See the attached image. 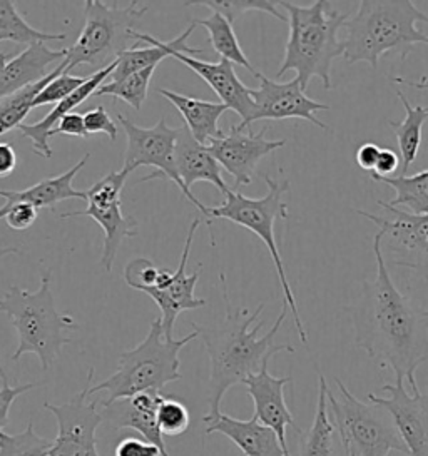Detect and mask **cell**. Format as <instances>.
I'll use <instances>...</instances> for the list:
<instances>
[{
    "instance_id": "cell-46",
    "label": "cell",
    "mask_w": 428,
    "mask_h": 456,
    "mask_svg": "<svg viewBox=\"0 0 428 456\" xmlns=\"http://www.w3.org/2000/svg\"><path fill=\"white\" fill-rule=\"evenodd\" d=\"M399 167H401L400 156L393 149L382 148V154H380V159L376 164V169L372 175L390 177Z\"/></svg>"
},
{
    "instance_id": "cell-20",
    "label": "cell",
    "mask_w": 428,
    "mask_h": 456,
    "mask_svg": "<svg viewBox=\"0 0 428 456\" xmlns=\"http://www.w3.org/2000/svg\"><path fill=\"white\" fill-rule=\"evenodd\" d=\"M166 395L160 391L139 393L133 398H126L103 408L104 423L109 428H129L137 431L146 442L160 448V456H171L166 448V436L158 425V408Z\"/></svg>"
},
{
    "instance_id": "cell-33",
    "label": "cell",
    "mask_w": 428,
    "mask_h": 456,
    "mask_svg": "<svg viewBox=\"0 0 428 456\" xmlns=\"http://www.w3.org/2000/svg\"><path fill=\"white\" fill-rule=\"evenodd\" d=\"M134 41L147 45H137L126 53H122L118 59V68L111 76V82L122 81L136 72L146 70L149 68H156L160 61H164L169 54L156 44L154 37L149 34L134 32Z\"/></svg>"
},
{
    "instance_id": "cell-34",
    "label": "cell",
    "mask_w": 428,
    "mask_h": 456,
    "mask_svg": "<svg viewBox=\"0 0 428 456\" xmlns=\"http://www.w3.org/2000/svg\"><path fill=\"white\" fill-rule=\"evenodd\" d=\"M183 4L187 7L191 5L208 7L211 9V12L225 15L233 26L241 15L246 12H265V14L273 15L281 22H288V17L280 12V0H189Z\"/></svg>"
},
{
    "instance_id": "cell-4",
    "label": "cell",
    "mask_w": 428,
    "mask_h": 456,
    "mask_svg": "<svg viewBox=\"0 0 428 456\" xmlns=\"http://www.w3.org/2000/svg\"><path fill=\"white\" fill-rule=\"evenodd\" d=\"M420 22L428 26V15L412 0H361L345 24V62H366L378 69L380 59L390 51H401L405 59L415 44L428 45Z\"/></svg>"
},
{
    "instance_id": "cell-8",
    "label": "cell",
    "mask_w": 428,
    "mask_h": 456,
    "mask_svg": "<svg viewBox=\"0 0 428 456\" xmlns=\"http://www.w3.org/2000/svg\"><path fill=\"white\" fill-rule=\"evenodd\" d=\"M147 11L149 7L139 0L129 2L126 7L118 2L86 0L84 28L78 41L67 49L66 72L80 64L99 72L114 64L122 53L141 45L134 41V28Z\"/></svg>"
},
{
    "instance_id": "cell-7",
    "label": "cell",
    "mask_w": 428,
    "mask_h": 456,
    "mask_svg": "<svg viewBox=\"0 0 428 456\" xmlns=\"http://www.w3.org/2000/svg\"><path fill=\"white\" fill-rule=\"evenodd\" d=\"M263 179L268 186L267 196L251 200V198H246L240 192H236L235 189H229L225 194V198H226L225 201L221 202L219 206L208 208L206 224L211 228L214 219L231 221L241 228L251 231L261 241L265 242L268 253L271 255V259L276 268L278 281H280L281 289L284 295V305L292 309L298 336H300L301 343L307 345V331L303 326V320L300 316V309H298L296 299H294L292 284L286 278V269H284L283 259H281L280 248L276 244V232H275V224L278 221L290 219L288 204L283 201V196L290 191V181L288 179L275 181L269 175H265Z\"/></svg>"
},
{
    "instance_id": "cell-22",
    "label": "cell",
    "mask_w": 428,
    "mask_h": 456,
    "mask_svg": "<svg viewBox=\"0 0 428 456\" xmlns=\"http://www.w3.org/2000/svg\"><path fill=\"white\" fill-rule=\"evenodd\" d=\"M67 49L53 51L45 45V42H37L21 54L9 59L7 55H2V77H0V97H7L21 89H24L30 84L45 79L51 72L47 68L59 62L66 61Z\"/></svg>"
},
{
    "instance_id": "cell-31",
    "label": "cell",
    "mask_w": 428,
    "mask_h": 456,
    "mask_svg": "<svg viewBox=\"0 0 428 456\" xmlns=\"http://www.w3.org/2000/svg\"><path fill=\"white\" fill-rule=\"evenodd\" d=\"M372 179L395 191V198L388 202L390 206L408 208V213L414 215H428V169L414 175L399 177L372 175Z\"/></svg>"
},
{
    "instance_id": "cell-42",
    "label": "cell",
    "mask_w": 428,
    "mask_h": 456,
    "mask_svg": "<svg viewBox=\"0 0 428 456\" xmlns=\"http://www.w3.org/2000/svg\"><path fill=\"white\" fill-rule=\"evenodd\" d=\"M84 121H86V127L89 135L104 134L114 142L118 139V124L112 121V118L109 116L106 109L103 106L89 109L84 114Z\"/></svg>"
},
{
    "instance_id": "cell-11",
    "label": "cell",
    "mask_w": 428,
    "mask_h": 456,
    "mask_svg": "<svg viewBox=\"0 0 428 456\" xmlns=\"http://www.w3.org/2000/svg\"><path fill=\"white\" fill-rule=\"evenodd\" d=\"M196 22L193 20L189 28H185L183 34H179L176 39L169 42H160L154 37V41L160 45L169 57L177 59L185 66L191 69L194 74H198L202 81L206 82L218 97L221 99L223 104H226L229 110L236 112L243 122L240 124L241 129L250 131L251 126V116L254 112V89H250L244 86L233 62L226 59H221L219 62H204L201 59H196L194 55L204 54V49L191 47L187 45V39L191 37L193 30L196 28Z\"/></svg>"
},
{
    "instance_id": "cell-23",
    "label": "cell",
    "mask_w": 428,
    "mask_h": 456,
    "mask_svg": "<svg viewBox=\"0 0 428 456\" xmlns=\"http://www.w3.org/2000/svg\"><path fill=\"white\" fill-rule=\"evenodd\" d=\"M204 425L208 435H225L227 440L240 448L244 456H284L276 433L263 425L256 416L243 421L221 413Z\"/></svg>"
},
{
    "instance_id": "cell-1",
    "label": "cell",
    "mask_w": 428,
    "mask_h": 456,
    "mask_svg": "<svg viewBox=\"0 0 428 456\" xmlns=\"http://www.w3.org/2000/svg\"><path fill=\"white\" fill-rule=\"evenodd\" d=\"M383 234L374 238L376 276L361 286L358 303L351 311L355 345L382 368H390L397 381L418 389L415 373L428 360L427 309L414 303L395 286L383 257Z\"/></svg>"
},
{
    "instance_id": "cell-15",
    "label": "cell",
    "mask_w": 428,
    "mask_h": 456,
    "mask_svg": "<svg viewBox=\"0 0 428 456\" xmlns=\"http://www.w3.org/2000/svg\"><path fill=\"white\" fill-rule=\"evenodd\" d=\"M259 87L254 89V112L251 124L256 121H281V119H303L317 127L328 131L330 127L317 118V112L330 110V106L309 99L307 91L294 77L292 81L278 82L256 74Z\"/></svg>"
},
{
    "instance_id": "cell-28",
    "label": "cell",
    "mask_w": 428,
    "mask_h": 456,
    "mask_svg": "<svg viewBox=\"0 0 428 456\" xmlns=\"http://www.w3.org/2000/svg\"><path fill=\"white\" fill-rule=\"evenodd\" d=\"M395 93L405 108V119L401 122L390 121V127L393 129L395 137L399 141L401 158L400 175H405L408 167L418 158L420 146H422V129L428 121V108H422V106L414 108L400 89H395Z\"/></svg>"
},
{
    "instance_id": "cell-13",
    "label": "cell",
    "mask_w": 428,
    "mask_h": 456,
    "mask_svg": "<svg viewBox=\"0 0 428 456\" xmlns=\"http://www.w3.org/2000/svg\"><path fill=\"white\" fill-rule=\"evenodd\" d=\"M93 378L91 368L84 388L72 400L64 404H44L57 419V436L51 456H101L97 452L95 431L104 423V416L97 410L101 402L91 398Z\"/></svg>"
},
{
    "instance_id": "cell-49",
    "label": "cell",
    "mask_w": 428,
    "mask_h": 456,
    "mask_svg": "<svg viewBox=\"0 0 428 456\" xmlns=\"http://www.w3.org/2000/svg\"><path fill=\"white\" fill-rule=\"evenodd\" d=\"M427 316H428V309H427Z\"/></svg>"
},
{
    "instance_id": "cell-26",
    "label": "cell",
    "mask_w": 428,
    "mask_h": 456,
    "mask_svg": "<svg viewBox=\"0 0 428 456\" xmlns=\"http://www.w3.org/2000/svg\"><path fill=\"white\" fill-rule=\"evenodd\" d=\"M89 158H91V154L87 152L79 162H76V166L67 169L66 173H62L61 175H53V177H45L37 184H34L30 188L21 189V191L4 189V191H0V196L5 200L7 204L27 202V204L36 206L37 209L54 208L55 204L67 201V200L87 201L86 191H78V189L72 188V181H74V177L78 175L80 169L87 164Z\"/></svg>"
},
{
    "instance_id": "cell-9",
    "label": "cell",
    "mask_w": 428,
    "mask_h": 456,
    "mask_svg": "<svg viewBox=\"0 0 428 456\" xmlns=\"http://www.w3.org/2000/svg\"><path fill=\"white\" fill-rule=\"evenodd\" d=\"M334 383L340 396L328 388V406L348 456H388L391 452L410 456L387 408L361 402L338 378Z\"/></svg>"
},
{
    "instance_id": "cell-29",
    "label": "cell",
    "mask_w": 428,
    "mask_h": 456,
    "mask_svg": "<svg viewBox=\"0 0 428 456\" xmlns=\"http://www.w3.org/2000/svg\"><path fill=\"white\" fill-rule=\"evenodd\" d=\"M67 70V62H61L53 72L42 79V81L30 84L24 89L7 95V97H0V134H7L12 129H19L24 119L29 116V112L34 109V102L39 97L40 93L51 84V82L59 77L61 74H64Z\"/></svg>"
},
{
    "instance_id": "cell-38",
    "label": "cell",
    "mask_w": 428,
    "mask_h": 456,
    "mask_svg": "<svg viewBox=\"0 0 428 456\" xmlns=\"http://www.w3.org/2000/svg\"><path fill=\"white\" fill-rule=\"evenodd\" d=\"M160 269L147 257H136L124 269V280L128 286L137 291L154 288L160 280Z\"/></svg>"
},
{
    "instance_id": "cell-2",
    "label": "cell",
    "mask_w": 428,
    "mask_h": 456,
    "mask_svg": "<svg viewBox=\"0 0 428 456\" xmlns=\"http://www.w3.org/2000/svg\"><path fill=\"white\" fill-rule=\"evenodd\" d=\"M219 278L223 301L226 306L225 320L214 326H200L198 322H191L210 356V411L202 418L204 423L221 415V402L229 389L236 385H244L250 376L258 375L268 366L269 360L281 351L294 353L293 346L275 343V338L286 320L288 306L283 305L273 328L259 338L258 333L263 328V322H256V320L265 309V303L254 309L250 316L248 309L233 308L227 296L225 273H221Z\"/></svg>"
},
{
    "instance_id": "cell-45",
    "label": "cell",
    "mask_w": 428,
    "mask_h": 456,
    "mask_svg": "<svg viewBox=\"0 0 428 456\" xmlns=\"http://www.w3.org/2000/svg\"><path fill=\"white\" fill-rule=\"evenodd\" d=\"M380 154H382V148L380 146H376L374 142H365L357 151V164L360 166L363 171L374 173L376 164H378V159H380Z\"/></svg>"
},
{
    "instance_id": "cell-18",
    "label": "cell",
    "mask_w": 428,
    "mask_h": 456,
    "mask_svg": "<svg viewBox=\"0 0 428 456\" xmlns=\"http://www.w3.org/2000/svg\"><path fill=\"white\" fill-rule=\"evenodd\" d=\"M292 383V376L276 378L268 371V366L244 381L246 391L253 400L254 416L276 433L284 456H292L286 442V429L293 428L296 433L301 431L296 427L293 413L284 400V387Z\"/></svg>"
},
{
    "instance_id": "cell-35",
    "label": "cell",
    "mask_w": 428,
    "mask_h": 456,
    "mask_svg": "<svg viewBox=\"0 0 428 456\" xmlns=\"http://www.w3.org/2000/svg\"><path fill=\"white\" fill-rule=\"evenodd\" d=\"M154 70L156 68H149L146 70L136 72L122 81L106 82L99 87V91L94 94V97L112 95L114 99H120V101L128 102L134 110H141L144 101H146L149 84L154 76Z\"/></svg>"
},
{
    "instance_id": "cell-12",
    "label": "cell",
    "mask_w": 428,
    "mask_h": 456,
    "mask_svg": "<svg viewBox=\"0 0 428 456\" xmlns=\"http://www.w3.org/2000/svg\"><path fill=\"white\" fill-rule=\"evenodd\" d=\"M129 175H131L126 171L104 175L86 191L87 208L84 211H70V213L61 215V219L87 216L103 228L104 248L101 255V266L106 273L112 271L122 241L126 238L137 236V226H139L137 219L131 215H122V202H120V192Z\"/></svg>"
},
{
    "instance_id": "cell-17",
    "label": "cell",
    "mask_w": 428,
    "mask_h": 456,
    "mask_svg": "<svg viewBox=\"0 0 428 456\" xmlns=\"http://www.w3.org/2000/svg\"><path fill=\"white\" fill-rule=\"evenodd\" d=\"M382 389L390 395L388 398L370 393L368 402L387 408L410 456H428V393L414 389V395H408L403 381L383 385Z\"/></svg>"
},
{
    "instance_id": "cell-10",
    "label": "cell",
    "mask_w": 428,
    "mask_h": 456,
    "mask_svg": "<svg viewBox=\"0 0 428 456\" xmlns=\"http://www.w3.org/2000/svg\"><path fill=\"white\" fill-rule=\"evenodd\" d=\"M126 137H128V148L124 154V166L122 171L133 175L134 171L141 166H152L154 171L151 175L139 179V183H147L154 179H166L174 183L187 201L194 204L201 211V215L208 219V206L198 201V198L186 188L183 179L177 175L176 169V144L179 137V129H173L166 124V118H160V122L154 127H141L133 121H129L126 116L118 114Z\"/></svg>"
},
{
    "instance_id": "cell-39",
    "label": "cell",
    "mask_w": 428,
    "mask_h": 456,
    "mask_svg": "<svg viewBox=\"0 0 428 456\" xmlns=\"http://www.w3.org/2000/svg\"><path fill=\"white\" fill-rule=\"evenodd\" d=\"M86 81H87V77H76V76H70L69 72L61 74L40 93L39 97L34 102V108H42L47 104H54V102H62L69 95L74 94Z\"/></svg>"
},
{
    "instance_id": "cell-25",
    "label": "cell",
    "mask_w": 428,
    "mask_h": 456,
    "mask_svg": "<svg viewBox=\"0 0 428 456\" xmlns=\"http://www.w3.org/2000/svg\"><path fill=\"white\" fill-rule=\"evenodd\" d=\"M158 94L166 97L174 108L177 109V112L185 119V126L201 144L210 146L213 141L221 139L226 134L219 127L221 116L229 110L226 104L202 101V99L179 94L160 87L158 89Z\"/></svg>"
},
{
    "instance_id": "cell-19",
    "label": "cell",
    "mask_w": 428,
    "mask_h": 456,
    "mask_svg": "<svg viewBox=\"0 0 428 456\" xmlns=\"http://www.w3.org/2000/svg\"><path fill=\"white\" fill-rule=\"evenodd\" d=\"M201 219H194L187 229L186 242L181 255L179 266L174 271L173 281L168 289L164 291H149L147 296L158 305L160 309V322L162 330L168 339H173L174 324L177 316L183 311L200 309L206 306V299H201L194 296V288L200 280V271H194L193 274H187L186 266L189 253L193 248V241L196 236V231L200 228Z\"/></svg>"
},
{
    "instance_id": "cell-14",
    "label": "cell",
    "mask_w": 428,
    "mask_h": 456,
    "mask_svg": "<svg viewBox=\"0 0 428 456\" xmlns=\"http://www.w3.org/2000/svg\"><path fill=\"white\" fill-rule=\"evenodd\" d=\"M388 216H376L358 209L383 234V244L395 256L393 265L428 274V215L400 211L388 202L378 201Z\"/></svg>"
},
{
    "instance_id": "cell-32",
    "label": "cell",
    "mask_w": 428,
    "mask_h": 456,
    "mask_svg": "<svg viewBox=\"0 0 428 456\" xmlns=\"http://www.w3.org/2000/svg\"><path fill=\"white\" fill-rule=\"evenodd\" d=\"M66 41L64 34H49L32 28L11 0L0 2V42L30 47L37 42Z\"/></svg>"
},
{
    "instance_id": "cell-36",
    "label": "cell",
    "mask_w": 428,
    "mask_h": 456,
    "mask_svg": "<svg viewBox=\"0 0 428 456\" xmlns=\"http://www.w3.org/2000/svg\"><path fill=\"white\" fill-rule=\"evenodd\" d=\"M53 446V440L42 438L36 433L32 421L17 435L0 429V456H51Z\"/></svg>"
},
{
    "instance_id": "cell-24",
    "label": "cell",
    "mask_w": 428,
    "mask_h": 456,
    "mask_svg": "<svg viewBox=\"0 0 428 456\" xmlns=\"http://www.w3.org/2000/svg\"><path fill=\"white\" fill-rule=\"evenodd\" d=\"M176 169L187 189L194 183H210L214 188L226 194L229 186L223 179V167L216 161L208 146L201 144L186 126L179 127L176 144Z\"/></svg>"
},
{
    "instance_id": "cell-5",
    "label": "cell",
    "mask_w": 428,
    "mask_h": 456,
    "mask_svg": "<svg viewBox=\"0 0 428 456\" xmlns=\"http://www.w3.org/2000/svg\"><path fill=\"white\" fill-rule=\"evenodd\" d=\"M51 280L53 273L47 269L42 274L36 293L12 286L0 301V309L11 318L19 333V346L12 354L13 362H19L27 353H34L44 371L53 366L62 348L70 343L67 331L79 330V324L72 316L62 314L55 308Z\"/></svg>"
},
{
    "instance_id": "cell-16",
    "label": "cell",
    "mask_w": 428,
    "mask_h": 456,
    "mask_svg": "<svg viewBox=\"0 0 428 456\" xmlns=\"http://www.w3.org/2000/svg\"><path fill=\"white\" fill-rule=\"evenodd\" d=\"M267 133L268 127L254 134L253 131H244L236 124L229 127L225 137L216 139L208 146L216 161L227 175L235 177V191L241 186H250L259 161L286 144L284 139H268Z\"/></svg>"
},
{
    "instance_id": "cell-27",
    "label": "cell",
    "mask_w": 428,
    "mask_h": 456,
    "mask_svg": "<svg viewBox=\"0 0 428 456\" xmlns=\"http://www.w3.org/2000/svg\"><path fill=\"white\" fill-rule=\"evenodd\" d=\"M318 406L313 425L301 429L298 456H348L345 444L330 415L328 406V383L325 376L318 375Z\"/></svg>"
},
{
    "instance_id": "cell-41",
    "label": "cell",
    "mask_w": 428,
    "mask_h": 456,
    "mask_svg": "<svg viewBox=\"0 0 428 456\" xmlns=\"http://www.w3.org/2000/svg\"><path fill=\"white\" fill-rule=\"evenodd\" d=\"M0 379H2V388H0V429H5V427L9 425V415H11L13 402L27 391L37 388L39 383H27V385H21V387H11L9 376L4 370H0Z\"/></svg>"
},
{
    "instance_id": "cell-6",
    "label": "cell",
    "mask_w": 428,
    "mask_h": 456,
    "mask_svg": "<svg viewBox=\"0 0 428 456\" xmlns=\"http://www.w3.org/2000/svg\"><path fill=\"white\" fill-rule=\"evenodd\" d=\"M196 338H200L198 331L179 339H168L160 318L154 320L143 343L120 353L116 373L103 383L93 385L91 396L94 393L106 391L107 396L101 402V406L106 408L139 393L162 391L166 385L181 379L179 351Z\"/></svg>"
},
{
    "instance_id": "cell-47",
    "label": "cell",
    "mask_w": 428,
    "mask_h": 456,
    "mask_svg": "<svg viewBox=\"0 0 428 456\" xmlns=\"http://www.w3.org/2000/svg\"><path fill=\"white\" fill-rule=\"evenodd\" d=\"M17 167V154L9 142L0 144V175L7 177Z\"/></svg>"
},
{
    "instance_id": "cell-48",
    "label": "cell",
    "mask_w": 428,
    "mask_h": 456,
    "mask_svg": "<svg viewBox=\"0 0 428 456\" xmlns=\"http://www.w3.org/2000/svg\"><path fill=\"white\" fill-rule=\"evenodd\" d=\"M391 81H393V84H405V86L414 87V89H418V91H428V74L424 76L420 81H408V79H401V77H395Z\"/></svg>"
},
{
    "instance_id": "cell-40",
    "label": "cell",
    "mask_w": 428,
    "mask_h": 456,
    "mask_svg": "<svg viewBox=\"0 0 428 456\" xmlns=\"http://www.w3.org/2000/svg\"><path fill=\"white\" fill-rule=\"evenodd\" d=\"M39 209L27 202H15V204H4L0 209V217L9 224L13 231H27L34 226L37 221Z\"/></svg>"
},
{
    "instance_id": "cell-43",
    "label": "cell",
    "mask_w": 428,
    "mask_h": 456,
    "mask_svg": "<svg viewBox=\"0 0 428 456\" xmlns=\"http://www.w3.org/2000/svg\"><path fill=\"white\" fill-rule=\"evenodd\" d=\"M114 456H160V452L158 446L137 435L122 438L114 450Z\"/></svg>"
},
{
    "instance_id": "cell-3",
    "label": "cell",
    "mask_w": 428,
    "mask_h": 456,
    "mask_svg": "<svg viewBox=\"0 0 428 456\" xmlns=\"http://www.w3.org/2000/svg\"><path fill=\"white\" fill-rule=\"evenodd\" d=\"M281 9L288 12L290 36L276 76L283 77L288 70H294L305 91L313 77L321 79L323 87L330 91L333 87L332 64L336 57L345 54L338 32L345 28L348 15L336 11L328 0H317L311 5L283 0Z\"/></svg>"
},
{
    "instance_id": "cell-37",
    "label": "cell",
    "mask_w": 428,
    "mask_h": 456,
    "mask_svg": "<svg viewBox=\"0 0 428 456\" xmlns=\"http://www.w3.org/2000/svg\"><path fill=\"white\" fill-rule=\"evenodd\" d=\"M158 425L162 435L168 438L186 433L191 425V415L186 404L176 396L166 395L158 408Z\"/></svg>"
},
{
    "instance_id": "cell-30",
    "label": "cell",
    "mask_w": 428,
    "mask_h": 456,
    "mask_svg": "<svg viewBox=\"0 0 428 456\" xmlns=\"http://www.w3.org/2000/svg\"><path fill=\"white\" fill-rule=\"evenodd\" d=\"M194 22L208 32L210 44L213 45L216 54L221 55V59H226L229 62L246 69L256 77L258 70L251 66L250 59L243 53L235 28L225 15H221L219 12H211L208 19H200Z\"/></svg>"
},
{
    "instance_id": "cell-21",
    "label": "cell",
    "mask_w": 428,
    "mask_h": 456,
    "mask_svg": "<svg viewBox=\"0 0 428 456\" xmlns=\"http://www.w3.org/2000/svg\"><path fill=\"white\" fill-rule=\"evenodd\" d=\"M116 68H118V61L107 69L94 72L93 76L87 77V81L84 82L74 94L69 95L62 102H59L42 121L34 122V124H22L19 127L22 135L30 141L32 151L36 156H40L44 159L53 158L51 139H53L54 129L59 126V122L66 118L67 114L74 112V109L80 106L84 101H87L91 95L95 94L99 91V87L103 84H106L107 77L112 76Z\"/></svg>"
},
{
    "instance_id": "cell-44",
    "label": "cell",
    "mask_w": 428,
    "mask_h": 456,
    "mask_svg": "<svg viewBox=\"0 0 428 456\" xmlns=\"http://www.w3.org/2000/svg\"><path fill=\"white\" fill-rule=\"evenodd\" d=\"M61 134L80 137V139H89L91 137L87 133L84 116L79 112H70V114H67L62 121L59 122V126L53 131V137Z\"/></svg>"
}]
</instances>
